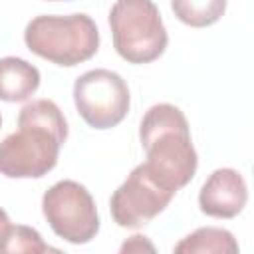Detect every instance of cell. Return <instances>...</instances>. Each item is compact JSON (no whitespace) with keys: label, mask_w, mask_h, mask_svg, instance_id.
<instances>
[{"label":"cell","mask_w":254,"mask_h":254,"mask_svg":"<svg viewBox=\"0 0 254 254\" xmlns=\"http://www.w3.org/2000/svg\"><path fill=\"white\" fill-rule=\"evenodd\" d=\"M67 139V123L52 99H34L18 113V131L0 141V175L40 179L48 175Z\"/></svg>","instance_id":"cell-1"},{"label":"cell","mask_w":254,"mask_h":254,"mask_svg":"<svg viewBox=\"0 0 254 254\" xmlns=\"http://www.w3.org/2000/svg\"><path fill=\"white\" fill-rule=\"evenodd\" d=\"M145 238H147V236H141V234L131 236V238L121 246V252H141V250H149V252H153L155 246H153L151 242H147Z\"/></svg>","instance_id":"cell-13"},{"label":"cell","mask_w":254,"mask_h":254,"mask_svg":"<svg viewBox=\"0 0 254 254\" xmlns=\"http://www.w3.org/2000/svg\"><path fill=\"white\" fill-rule=\"evenodd\" d=\"M248 202V187L244 177L230 167L216 169L198 192V206L212 218H234Z\"/></svg>","instance_id":"cell-8"},{"label":"cell","mask_w":254,"mask_h":254,"mask_svg":"<svg viewBox=\"0 0 254 254\" xmlns=\"http://www.w3.org/2000/svg\"><path fill=\"white\" fill-rule=\"evenodd\" d=\"M8 252L44 254V252H60V250L46 244L36 228H30V226H24V224H16V226L12 224L4 242H2V248H0V254H8Z\"/></svg>","instance_id":"cell-12"},{"label":"cell","mask_w":254,"mask_h":254,"mask_svg":"<svg viewBox=\"0 0 254 254\" xmlns=\"http://www.w3.org/2000/svg\"><path fill=\"white\" fill-rule=\"evenodd\" d=\"M0 123H2V117H0Z\"/></svg>","instance_id":"cell-16"},{"label":"cell","mask_w":254,"mask_h":254,"mask_svg":"<svg viewBox=\"0 0 254 254\" xmlns=\"http://www.w3.org/2000/svg\"><path fill=\"white\" fill-rule=\"evenodd\" d=\"M139 139L147 153V169L171 190L190 183L198 157L192 147L185 113L171 103H157L147 109L139 125Z\"/></svg>","instance_id":"cell-2"},{"label":"cell","mask_w":254,"mask_h":254,"mask_svg":"<svg viewBox=\"0 0 254 254\" xmlns=\"http://www.w3.org/2000/svg\"><path fill=\"white\" fill-rule=\"evenodd\" d=\"M28 50L56 65L73 67L99 50V30L87 14L36 16L24 30Z\"/></svg>","instance_id":"cell-3"},{"label":"cell","mask_w":254,"mask_h":254,"mask_svg":"<svg viewBox=\"0 0 254 254\" xmlns=\"http://www.w3.org/2000/svg\"><path fill=\"white\" fill-rule=\"evenodd\" d=\"M10 218H8V214H6V210H2L0 208V248H2V242H4V238H6V234H8V230H10Z\"/></svg>","instance_id":"cell-14"},{"label":"cell","mask_w":254,"mask_h":254,"mask_svg":"<svg viewBox=\"0 0 254 254\" xmlns=\"http://www.w3.org/2000/svg\"><path fill=\"white\" fill-rule=\"evenodd\" d=\"M109 28L115 52L129 64H151L169 44L153 0H117L109 10Z\"/></svg>","instance_id":"cell-4"},{"label":"cell","mask_w":254,"mask_h":254,"mask_svg":"<svg viewBox=\"0 0 254 254\" xmlns=\"http://www.w3.org/2000/svg\"><path fill=\"white\" fill-rule=\"evenodd\" d=\"M48 2H69V0H48Z\"/></svg>","instance_id":"cell-15"},{"label":"cell","mask_w":254,"mask_h":254,"mask_svg":"<svg viewBox=\"0 0 254 254\" xmlns=\"http://www.w3.org/2000/svg\"><path fill=\"white\" fill-rule=\"evenodd\" d=\"M73 103L93 129H111L129 113L131 95L125 79L111 69H89L73 83Z\"/></svg>","instance_id":"cell-6"},{"label":"cell","mask_w":254,"mask_h":254,"mask_svg":"<svg viewBox=\"0 0 254 254\" xmlns=\"http://www.w3.org/2000/svg\"><path fill=\"white\" fill-rule=\"evenodd\" d=\"M177 192L163 185L145 163L137 165L123 185L111 194L113 220L123 228H139L161 214Z\"/></svg>","instance_id":"cell-7"},{"label":"cell","mask_w":254,"mask_h":254,"mask_svg":"<svg viewBox=\"0 0 254 254\" xmlns=\"http://www.w3.org/2000/svg\"><path fill=\"white\" fill-rule=\"evenodd\" d=\"M40 87V71L30 62L8 56L0 60V99L8 103L30 99Z\"/></svg>","instance_id":"cell-9"},{"label":"cell","mask_w":254,"mask_h":254,"mask_svg":"<svg viewBox=\"0 0 254 254\" xmlns=\"http://www.w3.org/2000/svg\"><path fill=\"white\" fill-rule=\"evenodd\" d=\"M42 212L50 228L71 244H85L99 230V214L89 190L75 181H60L42 196Z\"/></svg>","instance_id":"cell-5"},{"label":"cell","mask_w":254,"mask_h":254,"mask_svg":"<svg viewBox=\"0 0 254 254\" xmlns=\"http://www.w3.org/2000/svg\"><path fill=\"white\" fill-rule=\"evenodd\" d=\"M175 16L190 28L216 24L226 12V0H171Z\"/></svg>","instance_id":"cell-11"},{"label":"cell","mask_w":254,"mask_h":254,"mask_svg":"<svg viewBox=\"0 0 254 254\" xmlns=\"http://www.w3.org/2000/svg\"><path fill=\"white\" fill-rule=\"evenodd\" d=\"M175 254H236L238 242L234 240L232 232L216 226H202L185 236L175 248Z\"/></svg>","instance_id":"cell-10"}]
</instances>
